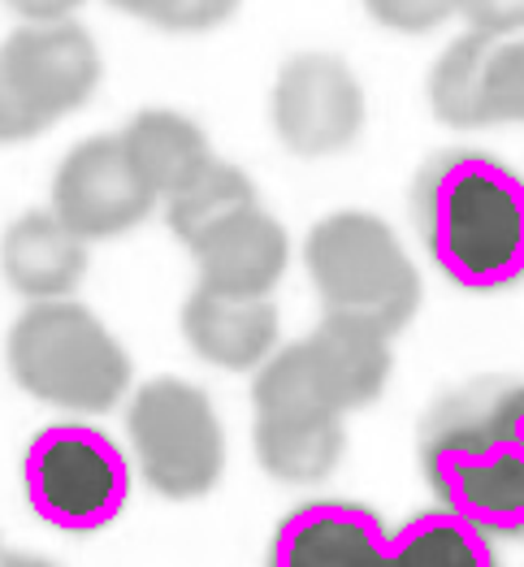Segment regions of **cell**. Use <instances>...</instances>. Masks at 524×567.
I'll return each instance as SVG.
<instances>
[{
    "label": "cell",
    "instance_id": "6da1fadb",
    "mask_svg": "<svg viewBox=\"0 0 524 567\" xmlns=\"http://www.w3.org/2000/svg\"><path fill=\"white\" fill-rule=\"evenodd\" d=\"M417 455L438 507L494 542H524V381L476 378L442 394Z\"/></svg>",
    "mask_w": 524,
    "mask_h": 567
},
{
    "label": "cell",
    "instance_id": "7a4b0ae2",
    "mask_svg": "<svg viewBox=\"0 0 524 567\" xmlns=\"http://www.w3.org/2000/svg\"><path fill=\"white\" fill-rule=\"evenodd\" d=\"M412 221L446 282L490 295L524 282V174L507 161L451 147L412 183Z\"/></svg>",
    "mask_w": 524,
    "mask_h": 567
},
{
    "label": "cell",
    "instance_id": "3957f363",
    "mask_svg": "<svg viewBox=\"0 0 524 567\" xmlns=\"http://www.w3.org/2000/svg\"><path fill=\"white\" fill-rule=\"evenodd\" d=\"M4 364L22 394L65 416L113 412L135 381L117 333L79 299L27 303L4 338Z\"/></svg>",
    "mask_w": 524,
    "mask_h": 567
},
{
    "label": "cell",
    "instance_id": "277c9868",
    "mask_svg": "<svg viewBox=\"0 0 524 567\" xmlns=\"http://www.w3.org/2000/svg\"><path fill=\"white\" fill-rule=\"evenodd\" d=\"M304 269L326 317H351L394 338L421 312V274L373 213L342 208L321 217L304 238Z\"/></svg>",
    "mask_w": 524,
    "mask_h": 567
},
{
    "label": "cell",
    "instance_id": "5b68a950",
    "mask_svg": "<svg viewBox=\"0 0 524 567\" xmlns=\"http://www.w3.org/2000/svg\"><path fill=\"white\" fill-rule=\"evenodd\" d=\"M131 464L169 503H195L226 476V425L208 390L183 378H152L126 403Z\"/></svg>",
    "mask_w": 524,
    "mask_h": 567
},
{
    "label": "cell",
    "instance_id": "8992f818",
    "mask_svg": "<svg viewBox=\"0 0 524 567\" xmlns=\"http://www.w3.org/2000/svg\"><path fill=\"white\" fill-rule=\"evenodd\" d=\"M126 451L83 421H61L31 437L22 455V489L31 512L61 533H95L122 516L131 498Z\"/></svg>",
    "mask_w": 524,
    "mask_h": 567
},
{
    "label": "cell",
    "instance_id": "52a82bcc",
    "mask_svg": "<svg viewBox=\"0 0 524 567\" xmlns=\"http://www.w3.org/2000/svg\"><path fill=\"white\" fill-rule=\"evenodd\" d=\"M100 87V48L70 18L18 27L0 44V143L40 140Z\"/></svg>",
    "mask_w": 524,
    "mask_h": 567
},
{
    "label": "cell",
    "instance_id": "ba28073f",
    "mask_svg": "<svg viewBox=\"0 0 524 567\" xmlns=\"http://www.w3.org/2000/svg\"><path fill=\"white\" fill-rule=\"evenodd\" d=\"M269 122L295 156H338L364 131V87L333 52H295L278 70Z\"/></svg>",
    "mask_w": 524,
    "mask_h": 567
},
{
    "label": "cell",
    "instance_id": "9c48e42d",
    "mask_svg": "<svg viewBox=\"0 0 524 567\" xmlns=\"http://www.w3.org/2000/svg\"><path fill=\"white\" fill-rule=\"evenodd\" d=\"M161 199L143 187L122 135H95L65 152L52 178V217L88 247L131 235Z\"/></svg>",
    "mask_w": 524,
    "mask_h": 567
},
{
    "label": "cell",
    "instance_id": "30bf717a",
    "mask_svg": "<svg viewBox=\"0 0 524 567\" xmlns=\"http://www.w3.org/2000/svg\"><path fill=\"white\" fill-rule=\"evenodd\" d=\"M386 555L390 528L373 507L317 498L282 516L265 567H386Z\"/></svg>",
    "mask_w": 524,
    "mask_h": 567
},
{
    "label": "cell",
    "instance_id": "8fae6325",
    "mask_svg": "<svg viewBox=\"0 0 524 567\" xmlns=\"http://www.w3.org/2000/svg\"><path fill=\"white\" fill-rule=\"evenodd\" d=\"M195 286L226 299H269L290 265V238L282 221L269 217L260 204L230 217L208 238L191 247Z\"/></svg>",
    "mask_w": 524,
    "mask_h": 567
},
{
    "label": "cell",
    "instance_id": "7c38bea8",
    "mask_svg": "<svg viewBox=\"0 0 524 567\" xmlns=\"http://www.w3.org/2000/svg\"><path fill=\"white\" fill-rule=\"evenodd\" d=\"M183 338L213 369L256 373L282 347V321L274 299H226L195 286L183 303Z\"/></svg>",
    "mask_w": 524,
    "mask_h": 567
},
{
    "label": "cell",
    "instance_id": "4fadbf2b",
    "mask_svg": "<svg viewBox=\"0 0 524 567\" xmlns=\"http://www.w3.org/2000/svg\"><path fill=\"white\" fill-rule=\"evenodd\" d=\"M88 243L70 235L52 217V208L22 213L0 238V278L27 303L74 299V290L88 278Z\"/></svg>",
    "mask_w": 524,
    "mask_h": 567
},
{
    "label": "cell",
    "instance_id": "5bb4252c",
    "mask_svg": "<svg viewBox=\"0 0 524 567\" xmlns=\"http://www.w3.org/2000/svg\"><path fill=\"white\" fill-rule=\"evenodd\" d=\"M117 135H122V147H126L135 174L143 178V187L152 190L161 204L183 187H191L217 161L204 131L174 109H143Z\"/></svg>",
    "mask_w": 524,
    "mask_h": 567
},
{
    "label": "cell",
    "instance_id": "9a60e30c",
    "mask_svg": "<svg viewBox=\"0 0 524 567\" xmlns=\"http://www.w3.org/2000/svg\"><path fill=\"white\" fill-rule=\"evenodd\" d=\"M321 373L330 381L338 408L351 416L369 403H378L381 390L390 385L394 373V351H390V333L378 326L351 321V317H321V326L304 333Z\"/></svg>",
    "mask_w": 524,
    "mask_h": 567
},
{
    "label": "cell",
    "instance_id": "2e32d148",
    "mask_svg": "<svg viewBox=\"0 0 524 567\" xmlns=\"http://www.w3.org/2000/svg\"><path fill=\"white\" fill-rule=\"evenodd\" d=\"M251 408L256 421H347L308 338L282 342L251 373Z\"/></svg>",
    "mask_w": 524,
    "mask_h": 567
},
{
    "label": "cell",
    "instance_id": "e0dca14e",
    "mask_svg": "<svg viewBox=\"0 0 524 567\" xmlns=\"http://www.w3.org/2000/svg\"><path fill=\"white\" fill-rule=\"evenodd\" d=\"M251 446L260 473L278 485H321L347 451V421H256Z\"/></svg>",
    "mask_w": 524,
    "mask_h": 567
},
{
    "label": "cell",
    "instance_id": "ac0fdd59",
    "mask_svg": "<svg viewBox=\"0 0 524 567\" xmlns=\"http://www.w3.org/2000/svg\"><path fill=\"white\" fill-rule=\"evenodd\" d=\"M386 567H503L494 537L460 520L446 507L417 512L399 528H390V555Z\"/></svg>",
    "mask_w": 524,
    "mask_h": 567
},
{
    "label": "cell",
    "instance_id": "d6986e66",
    "mask_svg": "<svg viewBox=\"0 0 524 567\" xmlns=\"http://www.w3.org/2000/svg\"><path fill=\"white\" fill-rule=\"evenodd\" d=\"M499 40H485L464 31L455 44L442 48V56L429 70V109L442 126L481 131L485 126V65Z\"/></svg>",
    "mask_w": 524,
    "mask_h": 567
},
{
    "label": "cell",
    "instance_id": "ffe728a7",
    "mask_svg": "<svg viewBox=\"0 0 524 567\" xmlns=\"http://www.w3.org/2000/svg\"><path fill=\"white\" fill-rule=\"evenodd\" d=\"M256 204H260L256 199V183L243 169H235V165L213 161L191 187H183L178 195L165 199V226L191 251L199 238H208L217 226H226L230 217L256 208Z\"/></svg>",
    "mask_w": 524,
    "mask_h": 567
},
{
    "label": "cell",
    "instance_id": "44dd1931",
    "mask_svg": "<svg viewBox=\"0 0 524 567\" xmlns=\"http://www.w3.org/2000/svg\"><path fill=\"white\" fill-rule=\"evenodd\" d=\"M524 122V35L499 40L485 65V126Z\"/></svg>",
    "mask_w": 524,
    "mask_h": 567
},
{
    "label": "cell",
    "instance_id": "7402d4cb",
    "mask_svg": "<svg viewBox=\"0 0 524 567\" xmlns=\"http://www.w3.org/2000/svg\"><path fill=\"white\" fill-rule=\"evenodd\" d=\"M369 18L394 35H429L460 13V0H364Z\"/></svg>",
    "mask_w": 524,
    "mask_h": 567
},
{
    "label": "cell",
    "instance_id": "603a6c76",
    "mask_svg": "<svg viewBox=\"0 0 524 567\" xmlns=\"http://www.w3.org/2000/svg\"><path fill=\"white\" fill-rule=\"evenodd\" d=\"M460 18L485 40H521L524 0H460Z\"/></svg>",
    "mask_w": 524,
    "mask_h": 567
},
{
    "label": "cell",
    "instance_id": "cb8c5ba5",
    "mask_svg": "<svg viewBox=\"0 0 524 567\" xmlns=\"http://www.w3.org/2000/svg\"><path fill=\"white\" fill-rule=\"evenodd\" d=\"M243 0H174L169 13L161 18V31L174 35H199V31H217L238 13Z\"/></svg>",
    "mask_w": 524,
    "mask_h": 567
},
{
    "label": "cell",
    "instance_id": "d4e9b609",
    "mask_svg": "<svg viewBox=\"0 0 524 567\" xmlns=\"http://www.w3.org/2000/svg\"><path fill=\"white\" fill-rule=\"evenodd\" d=\"M9 13L22 18V27H48V22H70L88 0H0Z\"/></svg>",
    "mask_w": 524,
    "mask_h": 567
},
{
    "label": "cell",
    "instance_id": "484cf974",
    "mask_svg": "<svg viewBox=\"0 0 524 567\" xmlns=\"http://www.w3.org/2000/svg\"><path fill=\"white\" fill-rule=\"evenodd\" d=\"M104 4H113V9H122V13H131V18H143V22H152V27H161V18L169 13L174 0H104Z\"/></svg>",
    "mask_w": 524,
    "mask_h": 567
},
{
    "label": "cell",
    "instance_id": "4316f807",
    "mask_svg": "<svg viewBox=\"0 0 524 567\" xmlns=\"http://www.w3.org/2000/svg\"><path fill=\"white\" fill-rule=\"evenodd\" d=\"M0 567H61V564H52L44 555H31V550H4Z\"/></svg>",
    "mask_w": 524,
    "mask_h": 567
},
{
    "label": "cell",
    "instance_id": "83f0119b",
    "mask_svg": "<svg viewBox=\"0 0 524 567\" xmlns=\"http://www.w3.org/2000/svg\"><path fill=\"white\" fill-rule=\"evenodd\" d=\"M0 555H4V550H0Z\"/></svg>",
    "mask_w": 524,
    "mask_h": 567
}]
</instances>
